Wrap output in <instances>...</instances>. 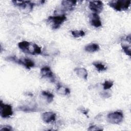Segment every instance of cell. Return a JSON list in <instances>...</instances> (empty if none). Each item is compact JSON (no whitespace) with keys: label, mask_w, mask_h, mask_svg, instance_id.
I'll use <instances>...</instances> for the list:
<instances>
[{"label":"cell","mask_w":131,"mask_h":131,"mask_svg":"<svg viewBox=\"0 0 131 131\" xmlns=\"http://www.w3.org/2000/svg\"><path fill=\"white\" fill-rule=\"evenodd\" d=\"M19 48L24 53L31 55H39L41 53V48L32 42L23 41L18 43Z\"/></svg>","instance_id":"1"},{"label":"cell","mask_w":131,"mask_h":131,"mask_svg":"<svg viewBox=\"0 0 131 131\" xmlns=\"http://www.w3.org/2000/svg\"><path fill=\"white\" fill-rule=\"evenodd\" d=\"M130 2L129 0H115L108 2V5L113 9L117 11H122L128 9Z\"/></svg>","instance_id":"2"},{"label":"cell","mask_w":131,"mask_h":131,"mask_svg":"<svg viewBox=\"0 0 131 131\" xmlns=\"http://www.w3.org/2000/svg\"><path fill=\"white\" fill-rule=\"evenodd\" d=\"M8 60L22 65L28 70H30L31 68L34 66V62L33 61L27 58H18L16 56H10L8 57Z\"/></svg>","instance_id":"3"},{"label":"cell","mask_w":131,"mask_h":131,"mask_svg":"<svg viewBox=\"0 0 131 131\" xmlns=\"http://www.w3.org/2000/svg\"><path fill=\"white\" fill-rule=\"evenodd\" d=\"M67 17L66 15L62 14L58 16H50L48 18V21L51 24L53 29L59 28L60 26L66 20Z\"/></svg>","instance_id":"4"},{"label":"cell","mask_w":131,"mask_h":131,"mask_svg":"<svg viewBox=\"0 0 131 131\" xmlns=\"http://www.w3.org/2000/svg\"><path fill=\"white\" fill-rule=\"evenodd\" d=\"M123 119V114L120 111L111 113L107 116V121L112 124H118L122 122Z\"/></svg>","instance_id":"5"},{"label":"cell","mask_w":131,"mask_h":131,"mask_svg":"<svg viewBox=\"0 0 131 131\" xmlns=\"http://www.w3.org/2000/svg\"><path fill=\"white\" fill-rule=\"evenodd\" d=\"M12 2L16 6L20 8L25 11L28 12L31 11L34 7L35 4L31 2L28 1H12Z\"/></svg>","instance_id":"6"},{"label":"cell","mask_w":131,"mask_h":131,"mask_svg":"<svg viewBox=\"0 0 131 131\" xmlns=\"http://www.w3.org/2000/svg\"><path fill=\"white\" fill-rule=\"evenodd\" d=\"M13 110L11 105L4 103L2 101L0 102V115L3 118H7L13 115Z\"/></svg>","instance_id":"7"},{"label":"cell","mask_w":131,"mask_h":131,"mask_svg":"<svg viewBox=\"0 0 131 131\" xmlns=\"http://www.w3.org/2000/svg\"><path fill=\"white\" fill-rule=\"evenodd\" d=\"M89 8L94 13H99L103 10V4L100 1H92L89 3Z\"/></svg>","instance_id":"8"},{"label":"cell","mask_w":131,"mask_h":131,"mask_svg":"<svg viewBox=\"0 0 131 131\" xmlns=\"http://www.w3.org/2000/svg\"><path fill=\"white\" fill-rule=\"evenodd\" d=\"M40 74L42 77L50 79V80L52 81H55L53 73L49 67H44L42 68L40 70Z\"/></svg>","instance_id":"9"},{"label":"cell","mask_w":131,"mask_h":131,"mask_svg":"<svg viewBox=\"0 0 131 131\" xmlns=\"http://www.w3.org/2000/svg\"><path fill=\"white\" fill-rule=\"evenodd\" d=\"M41 118L46 123H49L55 121L56 119V114L52 112H46L42 114Z\"/></svg>","instance_id":"10"},{"label":"cell","mask_w":131,"mask_h":131,"mask_svg":"<svg viewBox=\"0 0 131 131\" xmlns=\"http://www.w3.org/2000/svg\"><path fill=\"white\" fill-rule=\"evenodd\" d=\"M90 23L92 26L96 28H99L102 26V23L99 15L94 13L91 14L90 15Z\"/></svg>","instance_id":"11"},{"label":"cell","mask_w":131,"mask_h":131,"mask_svg":"<svg viewBox=\"0 0 131 131\" xmlns=\"http://www.w3.org/2000/svg\"><path fill=\"white\" fill-rule=\"evenodd\" d=\"M77 3L76 1H71V0H66L62 1L61 2V5L67 10L71 11L74 9L75 6Z\"/></svg>","instance_id":"12"},{"label":"cell","mask_w":131,"mask_h":131,"mask_svg":"<svg viewBox=\"0 0 131 131\" xmlns=\"http://www.w3.org/2000/svg\"><path fill=\"white\" fill-rule=\"evenodd\" d=\"M74 71L79 77L85 80L87 79L88 73L85 69L83 68H76Z\"/></svg>","instance_id":"13"},{"label":"cell","mask_w":131,"mask_h":131,"mask_svg":"<svg viewBox=\"0 0 131 131\" xmlns=\"http://www.w3.org/2000/svg\"><path fill=\"white\" fill-rule=\"evenodd\" d=\"M99 46L97 43H90L88 45L86 46L85 47V50L89 53H93L99 50Z\"/></svg>","instance_id":"14"},{"label":"cell","mask_w":131,"mask_h":131,"mask_svg":"<svg viewBox=\"0 0 131 131\" xmlns=\"http://www.w3.org/2000/svg\"><path fill=\"white\" fill-rule=\"evenodd\" d=\"M58 92L61 94L67 95L70 94V90L66 87H64L61 85H58L57 86Z\"/></svg>","instance_id":"15"},{"label":"cell","mask_w":131,"mask_h":131,"mask_svg":"<svg viewBox=\"0 0 131 131\" xmlns=\"http://www.w3.org/2000/svg\"><path fill=\"white\" fill-rule=\"evenodd\" d=\"M41 94L43 96L46 98V100L48 103H51L54 98V95L48 91H43L41 92Z\"/></svg>","instance_id":"16"},{"label":"cell","mask_w":131,"mask_h":131,"mask_svg":"<svg viewBox=\"0 0 131 131\" xmlns=\"http://www.w3.org/2000/svg\"><path fill=\"white\" fill-rule=\"evenodd\" d=\"M121 47L123 52L128 56L130 57V45H127L123 41H121Z\"/></svg>","instance_id":"17"},{"label":"cell","mask_w":131,"mask_h":131,"mask_svg":"<svg viewBox=\"0 0 131 131\" xmlns=\"http://www.w3.org/2000/svg\"><path fill=\"white\" fill-rule=\"evenodd\" d=\"M93 64L95 66V67L96 68V69L99 71H103L106 70V67L101 62H93Z\"/></svg>","instance_id":"18"},{"label":"cell","mask_w":131,"mask_h":131,"mask_svg":"<svg viewBox=\"0 0 131 131\" xmlns=\"http://www.w3.org/2000/svg\"><path fill=\"white\" fill-rule=\"evenodd\" d=\"M35 107L36 106H26V105H25V106H20L19 108V110L21 111H24V112H32V111H35L36 109H35Z\"/></svg>","instance_id":"19"},{"label":"cell","mask_w":131,"mask_h":131,"mask_svg":"<svg viewBox=\"0 0 131 131\" xmlns=\"http://www.w3.org/2000/svg\"><path fill=\"white\" fill-rule=\"evenodd\" d=\"M72 35L75 37H82L85 35V33L82 30H75V31H71Z\"/></svg>","instance_id":"20"},{"label":"cell","mask_w":131,"mask_h":131,"mask_svg":"<svg viewBox=\"0 0 131 131\" xmlns=\"http://www.w3.org/2000/svg\"><path fill=\"white\" fill-rule=\"evenodd\" d=\"M114 84V82L113 81H111V80H107V81H105L103 83H102V85H103V88L104 90H108L111 89L112 86Z\"/></svg>","instance_id":"21"},{"label":"cell","mask_w":131,"mask_h":131,"mask_svg":"<svg viewBox=\"0 0 131 131\" xmlns=\"http://www.w3.org/2000/svg\"><path fill=\"white\" fill-rule=\"evenodd\" d=\"M88 130H91V131H97V130H102L103 128L102 127H99L97 125H92L90 126L88 129Z\"/></svg>","instance_id":"22"},{"label":"cell","mask_w":131,"mask_h":131,"mask_svg":"<svg viewBox=\"0 0 131 131\" xmlns=\"http://www.w3.org/2000/svg\"><path fill=\"white\" fill-rule=\"evenodd\" d=\"M13 129L12 128V127L10 125H4L3 126H2L0 130H8V131H11Z\"/></svg>","instance_id":"23"}]
</instances>
